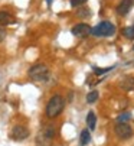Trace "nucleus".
Instances as JSON below:
<instances>
[{
  "label": "nucleus",
  "mask_w": 134,
  "mask_h": 146,
  "mask_svg": "<svg viewBox=\"0 0 134 146\" xmlns=\"http://www.w3.org/2000/svg\"><path fill=\"white\" fill-rule=\"evenodd\" d=\"M63 107H65L63 97L56 94V96L51 97L49 101H48V104H46V116L49 119H53V117H56V116L61 114V111L63 110Z\"/></svg>",
  "instance_id": "nucleus-1"
},
{
  "label": "nucleus",
  "mask_w": 134,
  "mask_h": 146,
  "mask_svg": "<svg viewBox=\"0 0 134 146\" xmlns=\"http://www.w3.org/2000/svg\"><path fill=\"white\" fill-rule=\"evenodd\" d=\"M29 77L35 81H48L49 80V70L43 64H36L29 70Z\"/></svg>",
  "instance_id": "nucleus-2"
},
{
  "label": "nucleus",
  "mask_w": 134,
  "mask_h": 146,
  "mask_svg": "<svg viewBox=\"0 0 134 146\" xmlns=\"http://www.w3.org/2000/svg\"><path fill=\"white\" fill-rule=\"evenodd\" d=\"M91 33L94 36H113L116 33V26L111 22H101L91 29Z\"/></svg>",
  "instance_id": "nucleus-3"
},
{
  "label": "nucleus",
  "mask_w": 134,
  "mask_h": 146,
  "mask_svg": "<svg viewBox=\"0 0 134 146\" xmlns=\"http://www.w3.org/2000/svg\"><path fill=\"white\" fill-rule=\"evenodd\" d=\"M116 135L120 139H130L133 136V129L128 123H117L116 124Z\"/></svg>",
  "instance_id": "nucleus-4"
},
{
  "label": "nucleus",
  "mask_w": 134,
  "mask_h": 146,
  "mask_svg": "<svg viewBox=\"0 0 134 146\" xmlns=\"http://www.w3.org/2000/svg\"><path fill=\"white\" fill-rule=\"evenodd\" d=\"M28 136H29V130H28V127L22 126V124H16V126L12 129V139L16 140V142L25 140Z\"/></svg>",
  "instance_id": "nucleus-5"
},
{
  "label": "nucleus",
  "mask_w": 134,
  "mask_h": 146,
  "mask_svg": "<svg viewBox=\"0 0 134 146\" xmlns=\"http://www.w3.org/2000/svg\"><path fill=\"white\" fill-rule=\"evenodd\" d=\"M71 33L74 36H78V38H84V36H88L91 33V28H89L86 23H78L75 25L72 29H71Z\"/></svg>",
  "instance_id": "nucleus-6"
},
{
  "label": "nucleus",
  "mask_w": 134,
  "mask_h": 146,
  "mask_svg": "<svg viewBox=\"0 0 134 146\" xmlns=\"http://www.w3.org/2000/svg\"><path fill=\"white\" fill-rule=\"evenodd\" d=\"M133 5H134V0H121L120 5L117 6V13L120 16H125L133 7Z\"/></svg>",
  "instance_id": "nucleus-7"
},
{
  "label": "nucleus",
  "mask_w": 134,
  "mask_h": 146,
  "mask_svg": "<svg viewBox=\"0 0 134 146\" xmlns=\"http://www.w3.org/2000/svg\"><path fill=\"white\" fill-rule=\"evenodd\" d=\"M120 87H121L123 90H125V91L134 90V77H131V75L123 77L121 81H120Z\"/></svg>",
  "instance_id": "nucleus-8"
},
{
  "label": "nucleus",
  "mask_w": 134,
  "mask_h": 146,
  "mask_svg": "<svg viewBox=\"0 0 134 146\" xmlns=\"http://www.w3.org/2000/svg\"><path fill=\"white\" fill-rule=\"evenodd\" d=\"M52 137H49V136H46L42 130H40V133L38 135V137H36V146H52Z\"/></svg>",
  "instance_id": "nucleus-9"
},
{
  "label": "nucleus",
  "mask_w": 134,
  "mask_h": 146,
  "mask_svg": "<svg viewBox=\"0 0 134 146\" xmlns=\"http://www.w3.org/2000/svg\"><path fill=\"white\" fill-rule=\"evenodd\" d=\"M12 23H15V17L7 12H0V25L6 26V25H12Z\"/></svg>",
  "instance_id": "nucleus-10"
},
{
  "label": "nucleus",
  "mask_w": 134,
  "mask_h": 146,
  "mask_svg": "<svg viewBox=\"0 0 134 146\" xmlns=\"http://www.w3.org/2000/svg\"><path fill=\"white\" fill-rule=\"evenodd\" d=\"M86 126L89 127V130H95L97 127V116L94 111H89L86 114Z\"/></svg>",
  "instance_id": "nucleus-11"
},
{
  "label": "nucleus",
  "mask_w": 134,
  "mask_h": 146,
  "mask_svg": "<svg viewBox=\"0 0 134 146\" xmlns=\"http://www.w3.org/2000/svg\"><path fill=\"white\" fill-rule=\"evenodd\" d=\"M89 142H91V133H89V130H88V129H85V130H82V132H81L79 145H81V146H85V145H88Z\"/></svg>",
  "instance_id": "nucleus-12"
},
{
  "label": "nucleus",
  "mask_w": 134,
  "mask_h": 146,
  "mask_svg": "<svg viewBox=\"0 0 134 146\" xmlns=\"http://www.w3.org/2000/svg\"><path fill=\"white\" fill-rule=\"evenodd\" d=\"M97 100H98V91L88 93V96H86V103L88 104H94V103H97Z\"/></svg>",
  "instance_id": "nucleus-13"
},
{
  "label": "nucleus",
  "mask_w": 134,
  "mask_h": 146,
  "mask_svg": "<svg viewBox=\"0 0 134 146\" xmlns=\"http://www.w3.org/2000/svg\"><path fill=\"white\" fill-rule=\"evenodd\" d=\"M123 35L127 38V39H134V31H133V26H128L123 31Z\"/></svg>",
  "instance_id": "nucleus-14"
},
{
  "label": "nucleus",
  "mask_w": 134,
  "mask_h": 146,
  "mask_svg": "<svg viewBox=\"0 0 134 146\" xmlns=\"http://www.w3.org/2000/svg\"><path fill=\"white\" fill-rule=\"evenodd\" d=\"M77 15L79 17H88V16H91V12H89V9H86V7H82L77 12Z\"/></svg>",
  "instance_id": "nucleus-15"
},
{
  "label": "nucleus",
  "mask_w": 134,
  "mask_h": 146,
  "mask_svg": "<svg viewBox=\"0 0 134 146\" xmlns=\"http://www.w3.org/2000/svg\"><path fill=\"white\" fill-rule=\"evenodd\" d=\"M131 119V116H130V113H121L120 116H118V123H127L128 120Z\"/></svg>",
  "instance_id": "nucleus-16"
},
{
  "label": "nucleus",
  "mask_w": 134,
  "mask_h": 146,
  "mask_svg": "<svg viewBox=\"0 0 134 146\" xmlns=\"http://www.w3.org/2000/svg\"><path fill=\"white\" fill-rule=\"evenodd\" d=\"M113 68H114V67H107V68H95V67H94V72L101 75V74H104V72H108V71H111Z\"/></svg>",
  "instance_id": "nucleus-17"
},
{
  "label": "nucleus",
  "mask_w": 134,
  "mask_h": 146,
  "mask_svg": "<svg viewBox=\"0 0 134 146\" xmlns=\"http://www.w3.org/2000/svg\"><path fill=\"white\" fill-rule=\"evenodd\" d=\"M85 2H88V0H71V6L77 7V6H81V5H84Z\"/></svg>",
  "instance_id": "nucleus-18"
},
{
  "label": "nucleus",
  "mask_w": 134,
  "mask_h": 146,
  "mask_svg": "<svg viewBox=\"0 0 134 146\" xmlns=\"http://www.w3.org/2000/svg\"><path fill=\"white\" fill-rule=\"evenodd\" d=\"M6 38V32H5V29L3 28H0V42Z\"/></svg>",
  "instance_id": "nucleus-19"
},
{
  "label": "nucleus",
  "mask_w": 134,
  "mask_h": 146,
  "mask_svg": "<svg viewBox=\"0 0 134 146\" xmlns=\"http://www.w3.org/2000/svg\"><path fill=\"white\" fill-rule=\"evenodd\" d=\"M46 2H48V5H51V3H52V0H46Z\"/></svg>",
  "instance_id": "nucleus-20"
},
{
  "label": "nucleus",
  "mask_w": 134,
  "mask_h": 146,
  "mask_svg": "<svg viewBox=\"0 0 134 146\" xmlns=\"http://www.w3.org/2000/svg\"><path fill=\"white\" fill-rule=\"evenodd\" d=\"M133 31H134V26H133Z\"/></svg>",
  "instance_id": "nucleus-21"
},
{
  "label": "nucleus",
  "mask_w": 134,
  "mask_h": 146,
  "mask_svg": "<svg viewBox=\"0 0 134 146\" xmlns=\"http://www.w3.org/2000/svg\"><path fill=\"white\" fill-rule=\"evenodd\" d=\"M133 49H134V46H133Z\"/></svg>",
  "instance_id": "nucleus-22"
}]
</instances>
